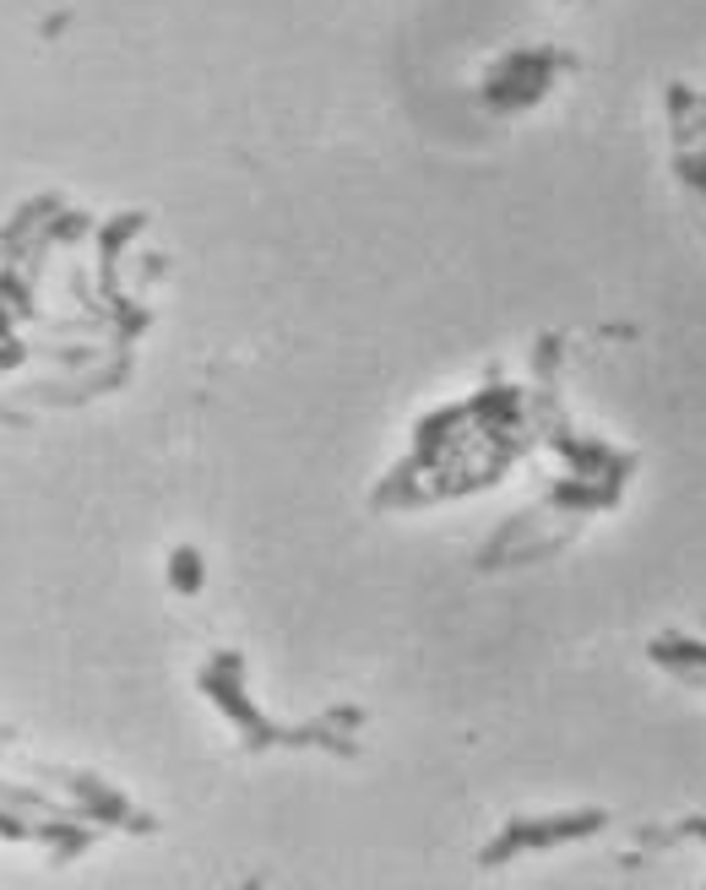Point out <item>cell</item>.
Masks as SVG:
<instances>
[{"label":"cell","mask_w":706,"mask_h":890,"mask_svg":"<svg viewBox=\"0 0 706 890\" xmlns=\"http://www.w3.org/2000/svg\"><path fill=\"white\" fill-rule=\"evenodd\" d=\"M598 826H604V815H598V809H593V815H576V820H549V826L522 820V826H511L501 841H490V847H484V863H501V858H511L516 847H549V841L582 837V831H598Z\"/></svg>","instance_id":"1"},{"label":"cell","mask_w":706,"mask_h":890,"mask_svg":"<svg viewBox=\"0 0 706 890\" xmlns=\"http://www.w3.org/2000/svg\"><path fill=\"white\" fill-rule=\"evenodd\" d=\"M174 587H180V593H196V587H202V559H196V548H174Z\"/></svg>","instance_id":"2"},{"label":"cell","mask_w":706,"mask_h":890,"mask_svg":"<svg viewBox=\"0 0 706 890\" xmlns=\"http://www.w3.org/2000/svg\"><path fill=\"white\" fill-rule=\"evenodd\" d=\"M0 831H6V837H28V826H22V820H11V815H0Z\"/></svg>","instance_id":"3"}]
</instances>
